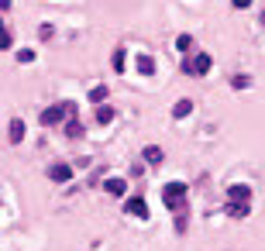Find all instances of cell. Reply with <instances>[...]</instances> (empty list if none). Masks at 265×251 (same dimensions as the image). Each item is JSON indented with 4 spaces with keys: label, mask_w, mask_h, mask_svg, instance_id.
Returning a JSON list of instances; mask_svg holds the SVG:
<instances>
[{
    "label": "cell",
    "mask_w": 265,
    "mask_h": 251,
    "mask_svg": "<svg viewBox=\"0 0 265 251\" xmlns=\"http://www.w3.org/2000/svg\"><path fill=\"white\" fill-rule=\"evenodd\" d=\"M210 62H214L210 55H193V59H183V72H186V76H203V72H210Z\"/></svg>",
    "instance_id": "obj_3"
},
{
    "label": "cell",
    "mask_w": 265,
    "mask_h": 251,
    "mask_svg": "<svg viewBox=\"0 0 265 251\" xmlns=\"http://www.w3.org/2000/svg\"><path fill=\"white\" fill-rule=\"evenodd\" d=\"M66 134H69V138H83V124L76 121V117H72L69 124H66Z\"/></svg>",
    "instance_id": "obj_14"
},
{
    "label": "cell",
    "mask_w": 265,
    "mask_h": 251,
    "mask_svg": "<svg viewBox=\"0 0 265 251\" xmlns=\"http://www.w3.org/2000/svg\"><path fill=\"white\" fill-rule=\"evenodd\" d=\"M248 196H252V186H231L228 189L231 203H248Z\"/></svg>",
    "instance_id": "obj_6"
},
{
    "label": "cell",
    "mask_w": 265,
    "mask_h": 251,
    "mask_svg": "<svg viewBox=\"0 0 265 251\" xmlns=\"http://www.w3.org/2000/svg\"><path fill=\"white\" fill-rule=\"evenodd\" d=\"M104 189H107L110 196H124L127 183H124V179H107V183H104Z\"/></svg>",
    "instance_id": "obj_8"
},
{
    "label": "cell",
    "mask_w": 265,
    "mask_h": 251,
    "mask_svg": "<svg viewBox=\"0 0 265 251\" xmlns=\"http://www.w3.org/2000/svg\"><path fill=\"white\" fill-rule=\"evenodd\" d=\"M162 203L169 210H183L186 206V183H169L162 189Z\"/></svg>",
    "instance_id": "obj_2"
},
{
    "label": "cell",
    "mask_w": 265,
    "mask_h": 251,
    "mask_svg": "<svg viewBox=\"0 0 265 251\" xmlns=\"http://www.w3.org/2000/svg\"><path fill=\"white\" fill-rule=\"evenodd\" d=\"M228 214H231V217H234V220L248 217V203H231V206H228Z\"/></svg>",
    "instance_id": "obj_13"
},
{
    "label": "cell",
    "mask_w": 265,
    "mask_h": 251,
    "mask_svg": "<svg viewBox=\"0 0 265 251\" xmlns=\"http://www.w3.org/2000/svg\"><path fill=\"white\" fill-rule=\"evenodd\" d=\"M138 72H141V76H152V72H155V59H152V55H138Z\"/></svg>",
    "instance_id": "obj_10"
},
{
    "label": "cell",
    "mask_w": 265,
    "mask_h": 251,
    "mask_svg": "<svg viewBox=\"0 0 265 251\" xmlns=\"http://www.w3.org/2000/svg\"><path fill=\"white\" fill-rule=\"evenodd\" d=\"M124 214H131V217L145 220V217H148V203H145L141 196H131V200H127V203H124Z\"/></svg>",
    "instance_id": "obj_4"
},
{
    "label": "cell",
    "mask_w": 265,
    "mask_h": 251,
    "mask_svg": "<svg viewBox=\"0 0 265 251\" xmlns=\"http://www.w3.org/2000/svg\"><path fill=\"white\" fill-rule=\"evenodd\" d=\"M90 100L93 103H104L107 100V86H93V90H90Z\"/></svg>",
    "instance_id": "obj_15"
},
{
    "label": "cell",
    "mask_w": 265,
    "mask_h": 251,
    "mask_svg": "<svg viewBox=\"0 0 265 251\" xmlns=\"http://www.w3.org/2000/svg\"><path fill=\"white\" fill-rule=\"evenodd\" d=\"M176 48H179V52H190V48H193V38H190V34H179V38H176Z\"/></svg>",
    "instance_id": "obj_16"
},
{
    "label": "cell",
    "mask_w": 265,
    "mask_h": 251,
    "mask_svg": "<svg viewBox=\"0 0 265 251\" xmlns=\"http://www.w3.org/2000/svg\"><path fill=\"white\" fill-rule=\"evenodd\" d=\"M4 48H11V34L4 31V21H0V52H4Z\"/></svg>",
    "instance_id": "obj_18"
},
{
    "label": "cell",
    "mask_w": 265,
    "mask_h": 251,
    "mask_svg": "<svg viewBox=\"0 0 265 251\" xmlns=\"http://www.w3.org/2000/svg\"><path fill=\"white\" fill-rule=\"evenodd\" d=\"M72 110H76V103H55V107H45L38 121L45 127H55V124H62L66 117H72Z\"/></svg>",
    "instance_id": "obj_1"
},
{
    "label": "cell",
    "mask_w": 265,
    "mask_h": 251,
    "mask_svg": "<svg viewBox=\"0 0 265 251\" xmlns=\"http://www.w3.org/2000/svg\"><path fill=\"white\" fill-rule=\"evenodd\" d=\"M7 134H11V141H21V138H24V121H17V117H14Z\"/></svg>",
    "instance_id": "obj_12"
},
{
    "label": "cell",
    "mask_w": 265,
    "mask_h": 251,
    "mask_svg": "<svg viewBox=\"0 0 265 251\" xmlns=\"http://www.w3.org/2000/svg\"><path fill=\"white\" fill-rule=\"evenodd\" d=\"M176 230H179V234L186 230V214H183V210H179V217H176Z\"/></svg>",
    "instance_id": "obj_21"
},
{
    "label": "cell",
    "mask_w": 265,
    "mask_h": 251,
    "mask_svg": "<svg viewBox=\"0 0 265 251\" xmlns=\"http://www.w3.org/2000/svg\"><path fill=\"white\" fill-rule=\"evenodd\" d=\"M162 159H165V151H162L159 145H148V148H145V162H148V165H159Z\"/></svg>",
    "instance_id": "obj_7"
},
{
    "label": "cell",
    "mask_w": 265,
    "mask_h": 251,
    "mask_svg": "<svg viewBox=\"0 0 265 251\" xmlns=\"http://www.w3.org/2000/svg\"><path fill=\"white\" fill-rule=\"evenodd\" d=\"M114 114H117V110H114V107H107V103H104V107H97V124H110Z\"/></svg>",
    "instance_id": "obj_9"
},
{
    "label": "cell",
    "mask_w": 265,
    "mask_h": 251,
    "mask_svg": "<svg viewBox=\"0 0 265 251\" xmlns=\"http://www.w3.org/2000/svg\"><path fill=\"white\" fill-rule=\"evenodd\" d=\"M48 179H55V183H69V179H72V169L59 162V165H52V169H48Z\"/></svg>",
    "instance_id": "obj_5"
},
{
    "label": "cell",
    "mask_w": 265,
    "mask_h": 251,
    "mask_svg": "<svg viewBox=\"0 0 265 251\" xmlns=\"http://www.w3.org/2000/svg\"><path fill=\"white\" fill-rule=\"evenodd\" d=\"M114 72H124V52L121 48L114 52Z\"/></svg>",
    "instance_id": "obj_17"
},
{
    "label": "cell",
    "mask_w": 265,
    "mask_h": 251,
    "mask_svg": "<svg viewBox=\"0 0 265 251\" xmlns=\"http://www.w3.org/2000/svg\"><path fill=\"white\" fill-rule=\"evenodd\" d=\"M186 114H193V100H179V103L173 107V117H179V121H183Z\"/></svg>",
    "instance_id": "obj_11"
},
{
    "label": "cell",
    "mask_w": 265,
    "mask_h": 251,
    "mask_svg": "<svg viewBox=\"0 0 265 251\" xmlns=\"http://www.w3.org/2000/svg\"><path fill=\"white\" fill-rule=\"evenodd\" d=\"M248 83H252V80H248V76H234V80H231V86H238V90H244Z\"/></svg>",
    "instance_id": "obj_20"
},
{
    "label": "cell",
    "mask_w": 265,
    "mask_h": 251,
    "mask_svg": "<svg viewBox=\"0 0 265 251\" xmlns=\"http://www.w3.org/2000/svg\"><path fill=\"white\" fill-rule=\"evenodd\" d=\"M17 59H21V62H35V52H31V48H24V52H21Z\"/></svg>",
    "instance_id": "obj_22"
},
{
    "label": "cell",
    "mask_w": 265,
    "mask_h": 251,
    "mask_svg": "<svg viewBox=\"0 0 265 251\" xmlns=\"http://www.w3.org/2000/svg\"><path fill=\"white\" fill-rule=\"evenodd\" d=\"M7 7H11V0H0V11H7Z\"/></svg>",
    "instance_id": "obj_24"
},
{
    "label": "cell",
    "mask_w": 265,
    "mask_h": 251,
    "mask_svg": "<svg viewBox=\"0 0 265 251\" xmlns=\"http://www.w3.org/2000/svg\"><path fill=\"white\" fill-rule=\"evenodd\" d=\"M234 7H238V11H244V7H252V0H234Z\"/></svg>",
    "instance_id": "obj_23"
},
{
    "label": "cell",
    "mask_w": 265,
    "mask_h": 251,
    "mask_svg": "<svg viewBox=\"0 0 265 251\" xmlns=\"http://www.w3.org/2000/svg\"><path fill=\"white\" fill-rule=\"evenodd\" d=\"M38 38L48 42V38H52V24H42V28H38Z\"/></svg>",
    "instance_id": "obj_19"
}]
</instances>
